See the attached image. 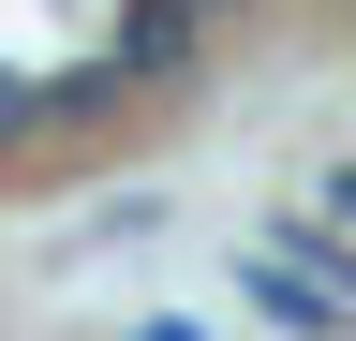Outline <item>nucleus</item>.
<instances>
[{"label":"nucleus","instance_id":"obj_1","mask_svg":"<svg viewBox=\"0 0 356 341\" xmlns=\"http://www.w3.org/2000/svg\"><path fill=\"white\" fill-rule=\"evenodd\" d=\"M238 297H252L267 326H297V341H327V326H341V297H327V282H297L282 252H238Z\"/></svg>","mask_w":356,"mask_h":341},{"label":"nucleus","instance_id":"obj_2","mask_svg":"<svg viewBox=\"0 0 356 341\" xmlns=\"http://www.w3.org/2000/svg\"><path fill=\"white\" fill-rule=\"evenodd\" d=\"M178 60H193V0H134V30H119V90H134V74H178Z\"/></svg>","mask_w":356,"mask_h":341},{"label":"nucleus","instance_id":"obj_3","mask_svg":"<svg viewBox=\"0 0 356 341\" xmlns=\"http://www.w3.org/2000/svg\"><path fill=\"white\" fill-rule=\"evenodd\" d=\"M30 119H44V74H0V149H15Z\"/></svg>","mask_w":356,"mask_h":341},{"label":"nucleus","instance_id":"obj_4","mask_svg":"<svg viewBox=\"0 0 356 341\" xmlns=\"http://www.w3.org/2000/svg\"><path fill=\"white\" fill-rule=\"evenodd\" d=\"M327 208H341V223H356V163H341V178H327Z\"/></svg>","mask_w":356,"mask_h":341},{"label":"nucleus","instance_id":"obj_5","mask_svg":"<svg viewBox=\"0 0 356 341\" xmlns=\"http://www.w3.org/2000/svg\"><path fill=\"white\" fill-rule=\"evenodd\" d=\"M134 341H208V326H134Z\"/></svg>","mask_w":356,"mask_h":341}]
</instances>
